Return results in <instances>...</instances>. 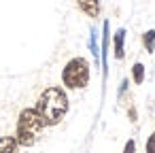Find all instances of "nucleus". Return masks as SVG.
Masks as SVG:
<instances>
[{"label":"nucleus","instance_id":"1","mask_svg":"<svg viewBox=\"0 0 155 153\" xmlns=\"http://www.w3.org/2000/svg\"><path fill=\"white\" fill-rule=\"evenodd\" d=\"M36 113L43 117L45 125H55L68 113V96L62 87H47L36 100Z\"/></svg>","mask_w":155,"mask_h":153},{"label":"nucleus","instance_id":"2","mask_svg":"<svg viewBox=\"0 0 155 153\" xmlns=\"http://www.w3.org/2000/svg\"><path fill=\"white\" fill-rule=\"evenodd\" d=\"M43 128H45V121H43V117L36 113V108H26V111H21V113H19V119H17V132H15L17 145H21V147H32V145L38 140Z\"/></svg>","mask_w":155,"mask_h":153},{"label":"nucleus","instance_id":"3","mask_svg":"<svg viewBox=\"0 0 155 153\" xmlns=\"http://www.w3.org/2000/svg\"><path fill=\"white\" fill-rule=\"evenodd\" d=\"M62 81L68 89H83L89 83V64L85 58H72L64 70H62Z\"/></svg>","mask_w":155,"mask_h":153},{"label":"nucleus","instance_id":"4","mask_svg":"<svg viewBox=\"0 0 155 153\" xmlns=\"http://www.w3.org/2000/svg\"><path fill=\"white\" fill-rule=\"evenodd\" d=\"M77 5H79V9L87 15V17H98L100 15V0H77Z\"/></svg>","mask_w":155,"mask_h":153},{"label":"nucleus","instance_id":"5","mask_svg":"<svg viewBox=\"0 0 155 153\" xmlns=\"http://www.w3.org/2000/svg\"><path fill=\"white\" fill-rule=\"evenodd\" d=\"M123 43H125V30L123 28H119L117 32H115V38H113V45H115V58L117 60H121L123 58Z\"/></svg>","mask_w":155,"mask_h":153},{"label":"nucleus","instance_id":"6","mask_svg":"<svg viewBox=\"0 0 155 153\" xmlns=\"http://www.w3.org/2000/svg\"><path fill=\"white\" fill-rule=\"evenodd\" d=\"M106 55H108V22H104V30H102V66H104V75H106Z\"/></svg>","mask_w":155,"mask_h":153},{"label":"nucleus","instance_id":"7","mask_svg":"<svg viewBox=\"0 0 155 153\" xmlns=\"http://www.w3.org/2000/svg\"><path fill=\"white\" fill-rule=\"evenodd\" d=\"M0 153H17V140L13 136L0 138Z\"/></svg>","mask_w":155,"mask_h":153},{"label":"nucleus","instance_id":"8","mask_svg":"<svg viewBox=\"0 0 155 153\" xmlns=\"http://www.w3.org/2000/svg\"><path fill=\"white\" fill-rule=\"evenodd\" d=\"M142 45H144V49H147L149 53L155 51V30H147V32H144V36H142Z\"/></svg>","mask_w":155,"mask_h":153},{"label":"nucleus","instance_id":"9","mask_svg":"<svg viewBox=\"0 0 155 153\" xmlns=\"http://www.w3.org/2000/svg\"><path fill=\"white\" fill-rule=\"evenodd\" d=\"M132 79H134V83H142L144 81V66L140 64V62H136L134 66H132Z\"/></svg>","mask_w":155,"mask_h":153},{"label":"nucleus","instance_id":"10","mask_svg":"<svg viewBox=\"0 0 155 153\" xmlns=\"http://www.w3.org/2000/svg\"><path fill=\"white\" fill-rule=\"evenodd\" d=\"M89 49H91L94 58H96V60H100V49H98V32H96V30H91V36H89Z\"/></svg>","mask_w":155,"mask_h":153},{"label":"nucleus","instance_id":"11","mask_svg":"<svg viewBox=\"0 0 155 153\" xmlns=\"http://www.w3.org/2000/svg\"><path fill=\"white\" fill-rule=\"evenodd\" d=\"M147 153H155V134H151L147 140Z\"/></svg>","mask_w":155,"mask_h":153},{"label":"nucleus","instance_id":"12","mask_svg":"<svg viewBox=\"0 0 155 153\" xmlns=\"http://www.w3.org/2000/svg\"><path fill=\"white\" fill-rule=\"evenodd\" d=\"M134 140H127V145H125V149H123V153H134Z\"/></svg>","mask_w":155,"mask_h":153}]
</instances>
